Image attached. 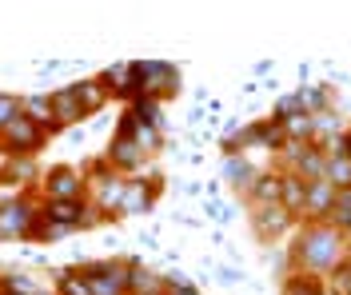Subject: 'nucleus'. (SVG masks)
Instances as JSON below:
<instances>
[{
    "mask_svg": "<svg viewBox=\"0 0 351 295\" xmlns=\"http://www.w3.org/2000/svg\"><path fill=\"white\" fill-rule=\"evenodd\" d=\"M343 231L331 227L328 220H311L295 231V264L300 275H324L343 268Z\"/></svg>",
    "mask_w": 351,
    "mask_h": 295,
    "instance_id": "nucleus-1",
    "label": "nucleus"
},
{
    "mask_svg": "<svg viewBox=\"0 0 351 295\" xmlns=\"http://www.w3.org/2000/svg\"><path fill=\"white\" fill-rule=\"evenodd\" d=\"M136 84H140V96L144 100H156L160 104V96H172L180 88V72L172 64L148 60V64H136Z\"/></svg>",
    "mask_w": 351,
    "mask_h": 295,
    "instance_id": "nucleus-2",
    "label": "nucleus"
},
{
    "mask_svg": "<svg viewBox=\"0 0 351 295\" xmlns=\"http://www.w3.org/2000/svg\"><path fill=\"white\" fill-rule=\"evenodd\" d=\"M144 144L136 140V128H132V116H124L120 120V132H116V140H112V148H108V159H112V168H124V172H132V168H140L144 164Z\"/></svg>",
    "mask_w": 351,
    "mask_h": 295,
    "instance_id": "nucleus-3",
    "label": "nucleus"
},
{
    "mask_svg": "<svg viewBox=\"0 0 351 295\" xmlns=\"http://www.w3.org/2000/svg\"><path fill=\"white\" fill-rule=\"evenodd\" d=\"M4 136H8V144H12L16 152H36L40 140H44V132H40V124H36L32 116H16V120L4 128Z\"/></svg>",
    "mask_w": 351,
    "mask_h": 295,
    "instance_id": "nucleus-4",
    "label": "nucleus"
},
{
    "mask_svg": "<svg viewBox=\"0 0 351 295\" xmlns=\"http://www.w3.org/2000/svg\"><path fill=\"white\" fill-rule=\"evenodd\" d=\"M252 224L260 231V240H267V235H280V231L291 224V211H287L284 204H260L252 211Z\"/></svg>",
    "mask_w": 351,
    "mask_h": 295,
    "instance_id": "nucleus-5",
    "label": "nucleus"
},
{
    "mask_svg": "<svg viewBox=\"0 0 351 295\" xmlns=\"http://www.w3.org/2000/svg\"><path fill=\"white\" fill-rule=\"evenodd\" d=\"M156 192H160V180H152L148 188H144V180H128V188H124V200H120V211L124 216H136V211H148L156 200Z\"/></svg>",
    "mask_w": 351,
    "mask_h": 295,
    "instance_id": "nucleus-6",
    "label": "nucleus"
},
{
    "mask_svg": "<svg viewBox=\"0 0 351 295\" xmlns=\"http://www.w3.org/2000/svg\"><path fill=\"white\" fill-rule=\"evenodd\" d=\"M80 192H84V176L72 172V168H56V172L48 176V196H52V200H76Z\"/></svg>",
    "mask_w": 351,
    "mask_h": 295,
    "instance_id": "nucleus-7",
    "label": "nucleus"
},
{
    "mask_svg": "<svg viewBox=\"0 0 351 295\" xmlns=\"http://www.w3.org/2000/svg\"><path fill=\"white\" fill-rule=\"evenodd\" d=\"M331 204H335V188L328 180H311L307 183V216L311 220H328L331 216Z\"/></svg>",
    "mask_w": 351,
    "mask_h": 295,
    "instance_id": "nucleus-8",
    "label": "nucleus"
},
{
    "mask_svg": "<svg viewBox=\"0 0 351 295\" xmlns=\"http://www.w3.org/2000/svg\"><path fill=\"white\" fill-rule=\"evenodd\" d=\"M280 204H284L291 216H300V211L307 207V180L291 176V172H284V192H280Z\"/></svg>",
    "mask_w": 351,
    "mask_h": 295,
    "instance_id": "nucleus-9",
    "label": "nucleus"
},
{
    "mask_svg": "<svg viewBox=\"0 0 351 295\" xmlns=\"http://www.w3.org/2000/svg\"><path fill=\"white\" fill-rule=\"evenodd\" d=\"M52 116H56L60 124H72V120H80V116H84L76 88H64V92H56V96H52Z\"/></svg>",
    "mask_w": 351,
    "mask_h": 295,
    "instance_id": "nucleus-10",
    "label": "nucleus"
},
{
    "mask_svg": "<svg viewBox=\"0 0 351 295\" xmlns=\"http://www.w3.org/2000/svg\"><path fill=\"white\" fill-rule=\"evenodd\" d=\"M80 211H84V207L76 204V200H52L44 216H48L52 224H60V227H76V224H88V220L80 216Z\"/></svg>",
    "mask_w": 351,
    "mask_h": 295,
    "instance_id": "nucleus-11",
    "label": "nucleus"
},
{
    "mask_svg": "<svg viewBox=\"0 0 351 295\" xmlns=\"http://www.w3.org/2000/svg\"><path fill=\"white\" fill-rule=\"evenodd\" d=\"M280 192H284V176H256L252 180V200L260 204H280Z\"/></svg>",
    "mask_w": 351,
    "mask_h": 295,
    "instance_id": "nucleus-12",
    "label": "nucleus"
},
{
    "mask_svg": "<svg viewBox=\"0 0 351 295\" xmlns=\"http://www.w3.org/2000/svg\"><path fill=\"white\" fill-rule=\"evenodd\" d=\"M76 96H80V108L84 112H96L108 100V84L104 80H84V84H76Z\"/></svg>",
    "mask_w": 351,
    "mask_h": 295,
    "instance_id": "nucleus-13",
    "label": "nucleus"
},
{
    "mask_svg": "<svg viewBox=\"0 0 351 295\" xmlns=\"http://www.w3.org/2000/svg\"><path fill=\"white\" fill-rule=\"evenodd\" d=\"M328 224H331V227H339V231H348V227H351V188L335 192V204H331Z\"/></svg>",
    "mask_w": 351,
    "mask_h": 295,
    "instance_id": "nucleus-14",
    "label": "nucleus"
},
{
    "mask_svg": "<svg viewBox=\"0 0 351 295\" xmlns=\"http://www.w3.org/2000/svg\"><path fill=\"white\" fill-rule=\"evenodd\" d=\"M284 295H324V283L315 275H291L284 283Z\"/></svg>",
    "mask_w": 351,
    "mask_h": 295,
    "instance_id": "nucleus-15",
    "label": "nucleus"
},
{
    "mask_svg": "<svg viewBox=\"0 0 351 295\" xmlns=\"http://www.w3.org/2000/svg\"><path fill=\"white\" fill-rule=\"evenodd\" d=\"M24 108L32 112V120H36V124H48V116H52V100H40V96H32Z\"/></svg>",
    "mask_w": 351,
    "mask_h": 295,
    "instance_id": "nucleus-16",
    "label": "nucleus"
},
{
    "mask_svg": "<svg viewBox=\"0 0 351 295\" xmlns=\"http://www.w3.org/2000/svg\"><path fill=\"white\" fill-rule=\"evenodd\" d=\"M228 176H232V183H247V188H252V180H247V176H252V172H247V164H236V156L228 159Z\"/></svg>",
    "mask_w": 351,
    "mask_h": 295,
    "instance_id": "nucleus-17",
    "label": "nucleus"
},
{
    "mask_svg": "<svg viewBox=\"0 0 351 295\" xmlns=\"http://www.w3.org/2000/svg\"><path fill=\"white\" fill-rule=\"evenodd\" d=\"M12 120H16V100H8V96H0V124L8 128Z\"/></svg>",
    "mask_w": 351,
    "mask_h": 295,
    "instance_id": "nucleus-18",
    "label": "nucleus"
},
{
    "mask_svg": "<svg viewBox=\"0 0 351 295\" xmlns=\"http://www.w3.org/2000/svg\"><path fill=\"white\" fill-rule=\"evenodd\" d=\"M339 152H343V156L351 159V132H348V136H343V140H339Z\"/></svg>",
    "mask_w": 351,
    "mask_h": 295,
    "instance_id": "nucleus-19",
    "label": "nucleus"
},
{
    "mask_svg": "<svg viewBox=\"0 0 351 295\" xmlns=\"http://www.w3.org/2000/svg\"><path fill=\"white\" fill-rule=\"evenodd\" d=\"M168 295H199V292H192V287H172Z\"/></svg>",
    "mask_w": 351,
    "mask_h": 295,
    "instance_id": "nucleus-20",
    "label": "nucleus"
},
{
    "mask_svg": "<svg viewBox=\"0 0 351 295\" xmlns=\"http://www.w3.org/2000/svg\"><path fill=\"white\" fill-rule=\"evenodd\" d=\"M348 268H351V259H348Z\"/></svg>",
    "mask_w": 351,
    "mask_h": 295,
    "instance_id": "nucleus-21",
    "label": "nucleus"
}]
</instances>
